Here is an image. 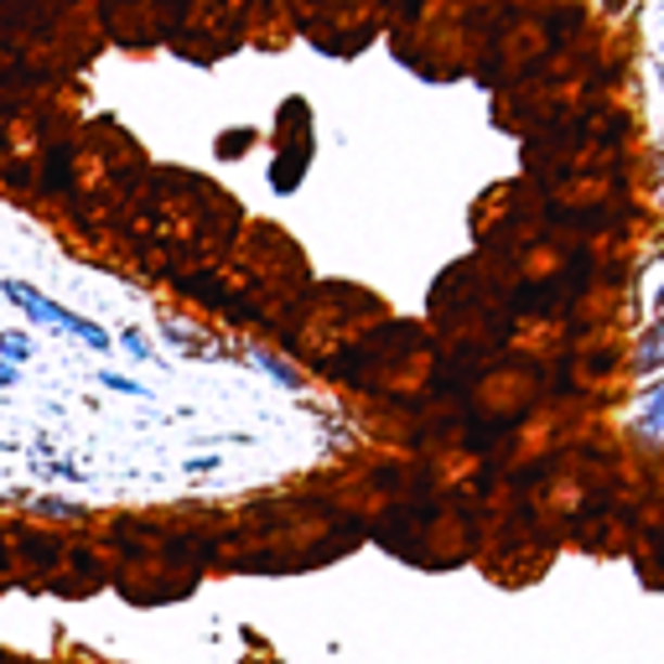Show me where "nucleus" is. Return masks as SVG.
I'll return each mask as SVG.
<instances>
[{
    "mask_svg": "<svg viewBox=\"0 0 664 664\" xmlns=\"http://www.w3.org/2000/svg\"><path fill=\"white\" fill-rule=\"evenodd\" d=\"M16 556H26L31 566H58V561H63L68 550H63V546H52L48 535H22V546H16Z\"/></svg>",
    "mask_w": 664,
    "mask_h": 664,
    "instance_id": "nucleus-3",
    "label": "nucleus"
},
{
    "mask_svg": "<svg viewBox=\"0 0 664 664\" xmlns=\"http://www.w3.org/2000/svg\"><path fill=\"white\" fill-rule=\"evenodd\" d=\"M31 509H37V514H63V520H73V514H78L73 503H58V498H42V503H31Z\"/></svg>",
    "mask_w": 664,
    "mask_h": 664,
    "instance_id": "nucleus-8",
    "label": "nucleus"
},
{
    "mask_svg": "<svg viewBox=\"0 0 664 664\" xmlns=\"http://www.w3.org/2000/svg\"><path fill=\"white\" fill-rule=\"evenodd\" d=\"M26 358H31V337H0V363L22 369Z\"/></svg>",
    "mask_w": 664,
    "mask_h": 664,
    "instance_id": "nucleus-5",
    "label": "nucleus"
},
{
    "mask_svg": "<svg viewBox=\"0 0 664 664\" xmlns=\"http://www.w3.org/2000/svg\"><path fill=\"white\" fill-rule=\"evenodd\" d=\"M250 145H255V130H234V136L218 141V156H239V151H250Z\"/></svg>",
    "mask_w": 664,
    "mask_h": 664,
    "instance_id": "nucleus-6",
    "label": "nucleus"
},
{
    "mask_svg": "<svg viewBox=\"0 0 664 664\" xmlns=\"http://www.w3.org/2000/svg\"><path fill=\"white\" fill-rule=\"evenodd\" d=\"M11 384H22V369H11V363H0V390H11Z\"/></svg>",
    "mask_w": 664,
    "mask_h": 664,
    "instance_id": "nucleus-10",
    "label": "nucleus"
},
{
    "mask_svg": "<svg viewBox=\"0 0 664 664\" xmlns=\"http://www.w3.org/2000/svg\"><path fill=\"white\" fill-rule=\"evenodd\" d=\"M0 182H5L11 192H31V188H37V166H31V162L0 166Z\"/></svg>",
    "mask_w": 664,
    "mask_h": 664,
    "instance_id": "nucleus-4",
    "label": "nucleus"
},
{
    "mask_svg": "<svg viewBox=\"0 0 664 664\" xmlns=\"http://www.w3.org/2000/svg\"><path fill=\"white\" fill-rule=\"evenodd\" d=\"M660 302H664V291H660Z\"/></svg>",
    "mask_w": 664,
    "mask_h": 664,
    "instance_id": "nucleus-11",
    "label": "nucleus"
},
{
    "mask_svg": "<svg viewBox=\"0 0 664 664\" xmlns=\"http://www.w3.org/2000/svg\"><path fill=\"white\" fill-rule=\"evenodd\" d=\"M42 197H78V141H48L37 162V188Z\"/></svg>",
    "mask_w": 664,
    "mask_h": 664,
    "instance_id": "nucleus-1",
    "label": "nucleus"
},
{
    "mask_svg": "<svg viewBox=\"0 0 664 664\" xmlns=\"http://www.w3.org/2000/svg\"><path fill=\"white\" fill-rule=\"evenodd\" d=\"M0 296H5L11 307H22L26 322H37V328H52V302L31 281H0Z\"/></svg>",
    "mask_w": 664,
    "mask_h": 664,
    "instance_id": "nucleus-2",
    "label": "nucleus"
},
{
    "mask_svg": "<svg viewBox=\"0 0 664 664\" xmlns=\"http://www.w3.org/2000/svg\"><path fill=\"white\" fill-rule=\"evenodd\" d=\"M99 384H104V390H115V395H145V384L119 380V374H99Z\"/></svg>",
    "mask_w": 664,
    "mask_h": 664,
    "instance_id": "nucleus-7",
    "label": "nucleus"
},
{
    "mask_svg": "<svg viewBox=\"0 0 664 664\" xmlns=\"http://www.w3.org/2000/svg\"><path fill=\"white\" fill-rule=\"evenodd\" d=\"M125 354H136V358H151V343H145V337H136V332H125Z\"/></svg>",
    "mask_w": 664,
    "mask_h": 664,
    "instance_id": "nucleus-9",
    "label": "nucleus"
}]
</instances>
